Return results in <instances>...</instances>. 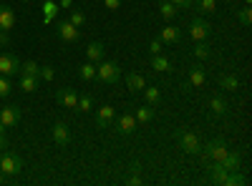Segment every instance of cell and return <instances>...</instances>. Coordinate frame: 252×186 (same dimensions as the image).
I'll list each match as a JSON object with an SVG mask.
<instances>
[{
  "label": "cell",
  "instance_id": "1",
  "mask_svg": "<svg viewBox=\"0 0 252 186\" xmlns=\"http://www.w3.org/2000/svg\"><path fill=\"white\" fill-rule=\"evenodd\" d=\"M96 78L106 86H114L121 78V66L116 60H101V63H96Z\"/></svg>",
  "mask_w": 252,
  "mask_h": 186
},
{
  "label": "cell",
  "instance_id": "2",
  "mask_svg": "<svg viewBox=\"0 0 252 186\" xmlns=\"http://www.w3.org/2000/svg\"><path fill=\"white\" fill-rule=\"evenodd\" d=\"M0 171H3L5 176L15 179L20 171H23V159H20L18 154L13 151H0Z\"/></svg>",
  "mask_w": 252,
  "mask_h": 186
},
{
  "label": "cell",
  "instance_id": "3",
  "mask_svg": "<svg viewBox=\"0 0 252 186\" xmlns=\"http://www.w3.org/2000/svg\"><path fill=\"white\" fill-rule=\"evenodd\" d=\"M177 138H179V146H182L184 154H189V156L202 154V141H199L197 133H192V131H177Z\"/></svg>",
  "mask_w": 252,
  "mask_h": 186
},
{
  "label": "cell",
  "instance_id": "4",
  "mask_svg": "<svg viewBox=\"0 0 252 186\" xmlns=\"http://www.w3.org/2000/svg\"><path fill=\"white\" fill-rule=\"evenodd\" d=\"M202 151H204V163H209V161H222V159H224V154H227L229 149H227L224 138H212V141H209Z\"/></svg>",
  "mask_w": 252,
  "mask_h": 186
},
{
  "label": "cell",
  "instance_id": "5",
  "mask_svg": "<svg viewBox=\"0 0 252 186\" xmlns=\"http://www.w3.org/2000/svg\"><path fill=\"white\" fill-rule=\"evenodd\" d=\"M56 30H58V35H61L63 43H76V40L81 38L78 28L71 23V20H58V23H56Z\"/></svg>",
  "mask_w": 252,
  "mask_h": 186
},
{
  "label": "cell",
  "instance_id": "6",
  "mask_svg": "<svg viewBox=\"0 0 252 186\" xmlns=\"http://www.w3.org/2000/svg\"><path fill=\"white\" fill-rule=\"evenodd\" d=\"M0 73L3 76H18L20 73V60L13 55V53H3L0 55Z\"/></svg>",
  "mask_w": 252,
  "mask_h": 186
},
{
  "label": "cell",
  "instance_id": "7",
  "mask_svg": "<svg viewBox=\"0 0 252 186\" xmlns=\"http://www.w3.org/2000/svg\"><path fill=\"white\" fill-rule=\"evenodd\" d=\"M0 123L5 129H15L20 123V108L18 106H3L0 108Z\"/></svg>",
  "mask_w": 252,
  "mask_h": 186
},
{
  "label": "cell",
  "instance_id": "8",
  "mask_svg": "<svg viewBox=\"0 0 252 186\" xmlns=\"http://www.w3.org/2000/svg\"><path fill=\"white\" fill-rule=\"evenodd\" d=\"M189 35H192L194 43H197V40H207V38H209V26H207V20L197 15V18L192 20V26H189Z\"/></svg>",
  "mask_w": 252,
  "mask_h": 186
},
{
  "label": "cell",
  "instance_id": "9",
  "mask_svg": "<svg viewBox=\"0 0 252 186\" xmlns=\"http://www.w3.org/2000/svg\"><path fill=\"white\" fill-rule=\"evenodd\" d=\"M56 101L61 103L63 108H71V111L78 108V93H76L73 88H61V91L56 93Z\"/></svg>",
  "mask_w": 252,
  "mask_h": 186
},
{
  "label": "cell",
  "instance_id": "10",
  "mask_svg": "<svg viewBox=\"0 0 252 186\" xmlns=\"http://www.w3.org/2000/svg\"><path fill=\"white\" fill-rule=\"evenodd\" d=\"M116 129H119L121 136H131V133L136 131V116L129 113V111L121 113V116H119V123H116Z\"/></svg>",
  "mask_w": 252,
  "mask_h": 186
},
{
  "label": "cell",
  "instance_id": "11",
  "mask_svg": "<svg viewBox=\"0 0 252 186\" xmlns=\"http://www.w3.org/2000/svg\"><path fill=\"white\" fill-rule=\"evenodd\" d=\"M51 138L58 143V146H68V141H71V133H68V126L63 121H58L56 126L51 129Z\"/></svg>",
  "mask_w": 252,
  "mask_h": 186
},
{
  "label": "cell",
  "instance_id": "12",
  "mask_svg": "<svg viewBox=\"0 0 252 186\" xmlns=\"http://www.w3.org/2000/svg\"><path fill=\"white\" fill-rule=\"evenodd\" d=\"M15 28V13L8 8V5H3L0 3V30H13Z\"/></svg>",
  "mask_w": 252,
  "mask_h": 186
},
{
  "label": "cell",
  "instance_id": "13",
  "mask_svg": "<svg viewBox=\"0 0 252 186\" xmlns=\"http://www.w3.org/2000/svg\"><path fill=\"white\" fill-rule=\"evenodd\" d=\"M207 171H209V181H212V184H220V186H224V179H227V174H229V171L222 166L220 161H215V163H212V166H209Z\"/></svg>",
  "mask_w": 252,
  "mask_h": 186
},
{
  "label": "cell",
  "instance_id": "14",
  "mask_svg": "<svg viewBox=\"0 0 252 186\" xmlns=\"http://www.w3.org/2000/svg\"><path fill=\"white\" fill-rule=\"evenodd\" d=\"M179 38H182V33H179L177 26H164L161 28V35H159V40H161V43H166V46H174Z\"/></svg>",
  "mask_w": 252,
  "mask_h": 186
},
{
  "label": "cell",
  "instance_id": "15",
  "mask_svg": "<svg viewBox=\"0 0 252 186\" xmlns=\"http://www.w3.org/2000/svg\"><path fill=\"white\" fill-rule=\"evenodd\" d=\"M217 86L224 88V91H237V88H240V78H237L235 73H222V76L217 78Z\"/></svg>",
  "mask_w": 252,
  "mask_h": 186
},
{
  "label": "cell",
  "instance_id": "16",
  "mask_svg": "<svg viewBox=\"0 0 252 186\" xmlns=\"http://www.w3.org/2000/svg\"><path fill=\"white\" fill-rule=\"evenodd\" d=\"M240 161H242V154H240V151H227L220 163H222L227 171H237V169H240Z\"/></svg>",
  "mask_w": 252,
  "mask_h": 186
},
{
  "label": "cell",
  "instance_id": "17",
  "mask_svg": "<svg viewBox=\"0 0 252 186\" xmlns=\"http://www.w3.org/2000/svg\"><path fill=\"white\" fill-rule=\"evenodd\" d=\"M126 88H129L131 93H139V91H144V86H146V80H144V76H139V73H126Z\"/></svg>",
  "mask_w": 252,
  "mask_h": 186
},
{
  "label": "cell",
  "instance_id": "18",
  "mask_svg": "<svg viewBox=\"0 0 252 186\" xmlns=\"http://www.w3.org/2000/svg\"><path fill=\"white\" fill-rule=\"evenodd\" d=\"M103 53H106V48H103V43H98V40H94V43L86 48V55L91 63H101L103 60Z\"/></svg>",
  "mask_w": 252,
  "mask_h": 186
},
{
  "label": "cell",
  "instance_id": "19",
  "mask_svg": "<svg viewBox=\"0 0 252 186\" xmlns=\"http://www.w3.org/2000/svg\"><path fill=\"white\" fill-rule=\"evenodd\" d=\"M144 98H146V106H159L161 91L157 86H144Z\"/></svg>",
  "mask_w": 252,
  "mask_h": 186
},
{
  "label": "cell",
  "instance_id": "20",
  "mask_svg": "<svg viewBox=\"0 0 252 186\" xmlns=\"http://www.w3.org/2000/svg\"><path fill=\"white\" fill-rule=\"evenodd\" d=\"M152 68L166 73V71H172V60H169V58H164L161 53H159V55H152Z\"/></svg>",
  "mask_w": 252,
  "mask_h": 186
},
{
  "label": "cell",
  "instance_id": "21",
  "mask_svg": "<svg viewBox=\"0 0 252 186\" xmlns=\"http://www.w3.org/2000/svg\"><path fill=\"white\" fill-rule=\"evenodd\" d=\"M114 113H116L114 106H101V108H98V126L106 129L109 123H111V118H114Z\"/></svg>",
  "mask_w": 252,
  "mask_h": 186
},
{
  "label": "cell",
  "instance_id": "22",
  "mask_svg": "<svg viewBox=\"0 0 252 186\" xmlns=\"http://www.w3.org/2000/svg\"><path fill=\"white\" fill-rule=\"evenodd\" d=\"M204 80H207V76H204V71H202L199 66H194L192 71H189V83H192L194 88H202Z\"/></svg>",
  "mask_w": 252,
  "mask_h": 186
},
{
  "label": "cell",
  "instance_id": "23",
  "mask_svg": "<svg viewBox=\"0 0 252 186\" xmlns=\"http://www.w3.org/2000/svg\"><path fill=\"white\" fill-rule=\"evenodd\" d=\"M209 108H212L215 116H224V113H227V101H224L222 96H215L212 101H209Z\"/></svg>",
  "mask_w": 252,
  "mask_h": 186
},
{
  "label": "cell",
  "instance_id": "24",
  "mask_svg": "<svg viewBox=\"0 0 252 186\" xmlns=\"http://www.w3.org/2000/svg\"><path fill=\"white\" fill-rule=\"evenodd\" d=\"M20 76H33V78H38V76H40V66L35 63V60H26V63H20Z\"/></svg>",
  "mask_w": 252,
  "mask_h": 186
},
{
  "label": "cell",
  "instance_id": "25",
  "mask_svg": "<svg viewBox=\"0 0 252 186\" xmlns=\"http://www.w3.org/2000/svg\"><path fill=\"white\" fill-rule=\"evenodd\" d=\"M194 5L199 13L209 15V13H217V0H194Z\"/></svg>",
  "mask_w": 252,
  "mask_h": 186
},
{
  "label": "cell",
  "instance_id": "26",
  "mask_svg": "<svg viewBox=\"0 0 252 186\" xmlns=\"http://www.w3.org/2000/svg\"><path fill=\"white\" fill-rule=\"evenodd\" d=\"M18 86L23 88L26 93H33V91L38 88V78H33V76H20V80H18Z\"/></svg>",
  "mask_w": 252,
  "mask_h": 186
},
{
  "label": "cell",
  "instance_id": "27",
  "mask_svg": "<svg viewBox=\"0 0 252 186\" xmlns=\"http://www.w3.org/2000/svg\"><path fill=\"white\" fill-rule=\"evenodd\" d=\"M91 108H94V98H91V93H81V96H78V108H76V111L89 113Z\"/></svg>",
  "mask_w": 252,
  "mask_h": 186
},
{
  "label": "cell",
  "instance_id": "28",
  "mask_svg": "<svg viewBox=\"0 0 252 186\" xmlns=\"http://www.w3.org/2000/svg\"><path fill=\"white\" fill-rule=\"evenodd\" d=\"M78 73H81V78L83 80H94L96 78V63H83V66H78Z\"/></svg>",
  "mask_w": 252,
  "mask_h": 186
},
{
  "label": "cell",
  "instance_id": "29",
  "mask_svg": "<svg viewBox=\"0 0 252 186\" xmlns=\"http://www.w3.org/2000/svg\"><path fill=\"white\" fill-rule=\"evenodd\" d=\"M159 13H161V18H164V20H172V18H177V5H174V3H169V0H164L161 8H159Z\"/></svg>",
  "mask_w": 252,
  "mask_h": 186
},
{
  "label": "cell",
  "instance_id": "30",
  "mask_svg": "<svg viewBox=\"0 0 252 186\" xmlns=\"http://www.w3.org/2000/svg\"><path fill=\"white\" fill-rule=\"evenodd\" d=\"M136 123H149L152 118H154V111L149 108V106H141V108H136Z\"/></svg>",
  "mask_w": 252,
  "mask_h": 186
},
{
  "label": "cell",
  "instance_id": "31",
  "mask_svg": "<svg viewBox=\"0 0 252 186\" xmlns=\"http://www.w3.org/2000/svg\"><path fill=\"white\" fill-rule=\"evenodd\" d=\"M56 13H58V5L53 3V0H46V3H43V20H46V23H51Z\"/></svg>",
  "mask_w": 252,
  "mask_h": 186
},
{
  "label": "cell",
  "instance_id": "32",
  "mask_svg": "<svg viewBox=\"0 0 252 186\" xmlns=\"http://www.w3.org/2000/svg\"><path fill=\"white\" fill-rule=\"evenodd\" d=\"M10 91H13V78L10 76H0V98L10 96Z\"/></svg>",
  "mask_w": 252,
  "mask_h": 186
},
{
  "label": "cell",
  "instance_id": "33",
  "mask_svg": "<svg viewBox=\"0 0 252 186\" xmlns=\"http://www.w3.org/2000/svg\"><path fill=\"white\" fill-rule=\"evenodd\" d=\"M209 53H212V51H209V46L204 43V40H197V46H194V55H197L199 60H207V58H209Z\"/></svg>",
  "mask_w": 252,
  "mask_h": 186
},
{
  "label": "cell",
  "instance_id": "34",
  "mask_svg": "<svg viewBox=\"0 0 252 186\" xmlns=\"http://www.w3.org/2000/svg\"><path fill=\"white\" fill-rule=\"evenodd\" d=\"M68 20H71V23H73V26H76V28H81V26H83V23H86V15H83V13H81V10H73V13H71V18H68Z\"/></svg>",
  "mask_w": 252,
  "mask_h": 186
},
{
  "label": "cell",
  "instance_id": "35",
  "mask_svg": "<svg viewBox=\"0 0 252 186\" xmlns=\"http://www.w3.org/2000/svg\"><path fill=\"white\" fill-rule=\"evenodd\" d=\"M240 23H242L245 28H250V23H252V13H250V8H242V10H240Z\"/></svg>",
  "mask_w": 252,
  "mask_h": 186
},
{
  "label": "cell",
  "instance_id": "36",
  "mask_svg": "<svg viewBox=\"0 0 252 186\" xmlns=\"http://www.w3.org/2000/svg\"><path fill=\"white\" fill-rule=\"evenodd\" d=\"M161 51H164V43H161L159 38H154L152 43H149V53H152V55H159Z\"/></svg>",
  "mask_w": 252,
  "mask_h": 186
},
{
  "label": "cell",
  "instance_id": "37",
  "mask_svg": "<svg viewBox=\"0 0 252 186\" xmlns=\"http://www.w3.org/2000/svg\"><path fill=\"white\" fill-rule=\"evenodd\" d=\"M40 76H43L46 80H53V78H56V71H53V66H40Z\"/></svg>",
  "mask_w": 252,
  "mask_h": 186
},
{
  "label": "cell",
  "instance_id": "38",
  "mask_svg": "<svg viewBox=\"0 0 252 186\" xmlns=\"http://www.w3.org/2000/svg\"><path fill=\"white\" fill-rule=\"evenodd\" d=\"M169 3H174L177 8L182 5V8H194V0H169Z\"/></svg>",
  "mask_w": 252,
  "mask_h": 186
},
{
  "label": "cell",
  "instance_id": "39",
  "mask_svg": "<svg viewBox=\"0 0 252 186\" xmlns=\"http://www.w3.org/2000/svg\"><path fill=\"white\" fill-rule=\"evenodd\" d=\"M5 46H10V35L8 30H0V48H5Z\"/></svg>",
  "mask_w": 252,
  "mask_h": 186
},
{
  "label": "cell",
  "instance_id": "40",
  "mask_svg": "<svg viewBox=\"0 0 252 186\" xmlns=\"http://www.w3.org/2000/svg\"><path fill=\"white\" fill-rule=\"evenodd\" d=\"M103 5L109 10H116V8H121V0H103Z\"/></svg>",
  "mask_w": 252,
  "mask_h": 186
},
{
  "label": "cell",
  "instance_id": "41",
  "mask_svg": "<svg viewBox=\"0 0 252 186\" xmlns=\"http://www.w3.org/2000/svg\"><path fill=\"white\" fill-rule=\"evenodd\" d=\"M126 184H129V186H139V184H141V176H139V174H131L129 179H126Z\"/></svg>",
  "mask_w": 252,
  "mask_h": 186
},
{
  "label": "cell",
  "instance_id": "42",
  "mask_svg": "<svg viewBox=\"0 0 252 186\" xmlns=\"http://www.w3.org/2000/svg\"><path fill=\"white\" fill-rule=\"evenodd\" d=\"M8 149V136H5V131L0 133V151H5Z\"/></svg>",
  "mask_w": 252,
  "mask_h": 186
},
{
  "label": "cell",
  "instance_id": "43",
  "mask_svg": "<svg viewBox=\"0 0 252 186\" xmlns=\"http://www.w3.org/2000/svg\"><path fill=\"white\" fill-rule=\"evenodd\" d=\"M8 181H10V176H5L3 171H0V186H3V184H8Z\"/></svg>",
  "mask_w": 252,
  "mask_h": 186
},
{
  "label": "cell",
  "instance_id": "44",
  "mask_svg": "<svg viewBox=\"0 0 252 186\" xmlns=\"http://www.w3.org/2000/svg\"><path fill=\"white\" fill-rule=\"evenodd\" d=\"M61 5H63V8H71V5H73V0H61Z\"/></svg>",
  "mask_w": 252,
  "mask_h": 186
},
{
  "label": "cell",
  "instance_id": "45",
  "mask_svg": "<svg viewBox=\"0 0 252 186\" xmlns=\"http://www.w3.org/2000/svg\"><path fill=\"white\" fill-rule=\"evenodd\" d=\"M3 131H8V129H5V126H3V123H0V133H3Z\"/></svg>",
  "mask_w": 252,
  "mask_h": 186
},
{
  "label": "cell",
  "instance_id": "46",
  "mask_svg": "<svg viewBox=\"0 0 252 186\" xmlns=\"http://www.w3.org/2000/svg\"><path fill=\"white\" fill-rule=\"evenodd\" d=\"M245 3H247V5H250V3H252V0H245Z\"/></svg>",
  "mask_w": 252,
  "mask_h": 186
},
{
  "label": "cell",
  "instance_id": "47",
  "mask_svg": "<svg viewBox=\"0 0 252 186\" xmlns=\"http://www.w3.org/2000/svg\"><path fill=\"white\" fill-rule=\"evenodd\" d=\"M23 3H28V0H23Z\"/></svg>",
  "mask_w": 252,
  "mask_h": 186
},
{
  "label": "cell",
  "instance_id": "48",
  "mask_svg": "<svg viewBox=\"0 0 252 186\" xmlns=\"http://www.w3.org/2000/svg\"><path fill=\"white\" fill-rule=\"evenodd\" d=\"M159 3H164V0H159Z\"/></svg>",
  "mask_w": 252,
  "mask_h": 186
}]
</instances>
